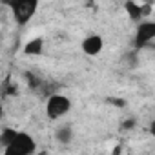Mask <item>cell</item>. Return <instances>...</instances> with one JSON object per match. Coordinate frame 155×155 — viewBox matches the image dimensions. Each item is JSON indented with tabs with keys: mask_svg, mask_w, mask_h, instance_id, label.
I'll list each match as a JSON object with an SVG mask.
<instances>
[{
	"mask_svg": "<svg viewBox=\"0 0 155 155\" xmlns=\"http://www.w3.org/2000/svg\"><path fill=\"white\" fill-rule=\"evenodd\" d=\"M2 2L11 11V17L18 26L28 24L37 15V9L40 6V0H2Z\"/></svg>",
	"mask_w": 155,
	"mask_h": 155,
	"instance_id": "cell-1",
	"label": "cell"
},
{
	"mask_svg": "<svg viewBox=\"0 0 155 155\" xmlns=\"http://www.w3.org/2000/svg\"><path fill=\"white\" fill-rule=\"evenodd\" d=\"M37 151V142L28 131H17L13 140L4 148L6 155H33Z\"/></svg>",
	"mask_w": 155,
	"mask_h": 155,
	"instance_id": "cell-2",
	"label": "cell"
},
{
	"mask_svg": "<svg viewBox=\"0 0 155 155\" xmlns=\"http://www.w3.org/2000/svg\"><path fill=\"white\" fill-rule=\"evenodd\" d=\"M71 111V99L62 93H53L46 101V115L49 120H60Z\"/></svg>",
	"mask_w": 155,
	"mask_h": 155,
	"instance_id": "cell-3",
	"label": "cell"
},
{
	"mask_svg": "<svg viewBox=\"0 0 155 155\" xmlns=\"http://www.w3.org/2000/svg\"><path fill=\"white\" fill-rule=\"evenodd\" d=\"M155 38V22L153 20H140L135 29V46L144 48Z\"/></svg>",
	"mask_w": 155,
	"mask_h": 155,
	"instance_id": "cell-4",
	"label": "cell"
},
{
	"mask_svg": "<svg viewBox=\"0 0 155 155\" xmlns=\"http://www.w3.org/2000/svg\"><path fill=\"white\" fill-rule=\"evenodd\" d=\"M81 48H82V53L86 57H97L104 49V38L99 33H91V35H88V37L82 38Z\"/></svg>",
	"mask_w": 155,
	"mask_h": 155,
	"instance_id": "cell-5",
	"label": "cell"
},
{
	"mask_svg": "<svg viewBox=\"0 0 155 155\" xmlns=\"http://www.w3.org/2000/svg\"><path fill=\"white\" fill-rule=\"evenodd\" d=\"M44 38L42 37H35L31 40H28L24 44V55L26 57H40L44 53Z\"/></svg>",
	"mask_w": 155,
	"mask_h": 155,
	"instance_id": "cell-6",
	"label": "cell"
},
{
	"mask_svg": "<svg viewBox=\"0 0 155 155\" xmlns=\"http://www.w3.org/2000/svg\"><path fill=\"white\" fill-rule=\"evenodd\" d=\"M55 139L60 144H68L73 140V126L71 124H62L55 130Z\"/></svg>",
	"mask_w": 155,
	"mask_h": 155,
	"instance_id": "cell-7",
	"label": "cell"
},
{
	"mask_svg": "<svg viewBox=\"0 0 155 155\" xmlns=\"http://www.w3.org/2000/svg\"><path fill=\"white\" fill-rule=\"evenodd\" d=\"M126 13L130 15V18L131 20H142V17H144V11H142V6H139V4H135V2H126Z\"/></svg>",
	"mask_w": 155,
	"mask_h": 155,
	"instance_id": "cell-8",
	"label": "cell"
},
{
	"mask_svg": "<svg viewBox=\"0 0 155 155\" xmlns=\"http://www.w3.org/2000/svg\"><path fill=\"white\" fill-rule=\"evenodd\" d=\"M18 130H15V128H4L2 131H0V148H6L11 140H13V137H15V133H17Z\"/></svg>",
	"mask_w": 155,
	"mask_h": 155,
	"instance_id": "cell-9",
	"label": "cell"
}]
</instances>
